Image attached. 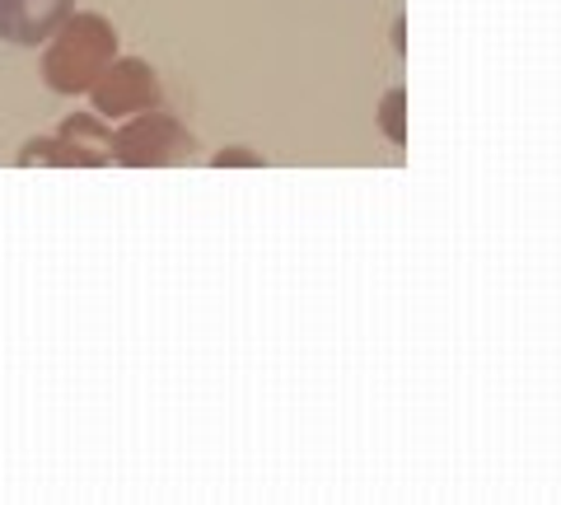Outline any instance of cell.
<instances>
[{
	"instance_id": "cell-1",
	"label": "cell",
	"mask_w": 561,
	"mask_h": 505,
	"mask_svg": "<svg viewBox=\"0 0 561 505\" xmlns=\"http://www.w3.org/2000/svg\"><path fill=\"white\" fill-rule=\"evenodd\" d=\"M117 57V28L99 10H70L43 43V84L51 94H90L99 71Z\"/></svg>"
},
{
	"instance_id": "cell-7",
	"label": "cell",
	"mask_w": 561,
	"mask_h": 505,
	"mask_svg": "<svg viewBox=\"0 0 561 505\" xmlns=\"http://www.w3.org/2000/svg\"><path fill=\"white\" fill-rule=\"evenodd\" d=\"M379 131L389 136L393 146H408V90H398V84L379 103Z\"/></svg>"
},
{
	"instance_id": "cell-3",
	"label": "cell",
	"mask_w": 561,
	"mask_h": 505,
	"mask_svg": "<svg viewBox=\"0 0 561 505\" xmlns=\"http://www.w3.org/2000/svg\"><path fill=\"white\" fill-rule=\"evenodd\" d=\"M90 103H94V113L108 117V122L160 108V103H164L160 71H154L146 57H122V51H117V57L99 71V80L90 84Z\"/></svg>"
},
{
	"instance_id": "cell-6",
	"label": "cell",
	"mask_w": 561,
	"mask_h": 505,
	"mask_svg": "<svg viewBox=\"0 0 561 505\" xmlns=\"http://www.w3.org/2000/svg\"><path fill=\"white\" fill-rule=\"evenodd\" d=\"M20 164L24 169H84L80 154L70 150L61 136H33V141H24Z\"/></svg>"
},
{
	"instance_id": "cell-8",
	"label": "cell",
	"mask_w": 561,
	"mask_h": 505,
	"mask_svg": "<svg viewBox=\"0 0 561 505\" xmlns=\"http://www.w3.org/2000/svg\"><path fill=\"white\" fill-rule=\"evenodd\" d=\"M210 164H216V169H262L267 160H262L257 150H243V146H225V150H216V154H210Z\"/></svg>"
},
{
	"instance_id": "cell-4",
	"label": "cell",
	"mask_w": 561,
	"mask_h": 505,
	"mask_svg": "<svg viewBox=\"0 0 561 505\" xmlns=\"http://www.w3.org/2000/svg\"><path fill=\"white\" fill-rule=\"evenodd\" d=\"M70 10L76 0H0V43L43 47Z\"/></svg>"
},
{
	"instance_id": "cell-2",
	"label": "cell",
	"mask_w": 561,
	"mask_h": 505,
	"mask_svg": "<svg viewBox=\"0 0 561 505\" xmlns=\"http://www.w3.org/2000/svg\"><path fill=\"white\" fill-rule=\"evenodd\" d=\"M108 150H113V164L122 169H169L192 154V131L164 108H150V113L113 122Z\"/></svg>"
},
{
	"instance_id": "cell-5",
	"label": "cell",
	"mask_w": 561,
	"mask_h": 505,
	"mask_svg": "<svg viewBox=\"0 0 561 505\" xmlns=\"http://www.w3.org/2000/svg\"><path fill=\"white\" fill-rule=\"evenodd\" d=\"M61 141L80 154V164L84 169H99V164H113V122L108 117H99V113H76V117H66L61 122Z\"/></svg>"
}]
</instances>
